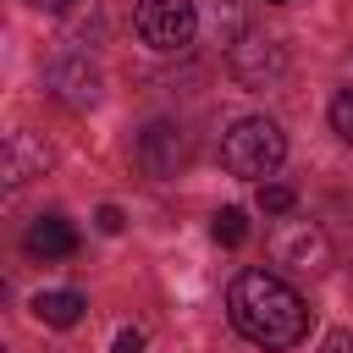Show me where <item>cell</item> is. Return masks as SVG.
<instances>
[{"label": "cell", "instance_id": "cell-12", "mask_svg": "<svg viewBox=\"0 0 353 353\" xmlns=\"http://www.w3.org/2000/svg\"><path fill=\"white\" fill-rule=\"evenodd\" d=\"M292 204H298L292 188H281V182H259V210H265V215H292Z\"/></svg>", "mask_w": 353, "mask_h": 353}, {"label": "cell", "instance_id": "cell-1", "mask_svg": "<svg viewBox=\"0 0 353 353\" xmlns=\"http://www.w3.org/2000/svg\"><path fill=\"white\" fill-rule=\"evenodd\" d=\"M226 314H232V325L254 342V347H298L303 336H309V309H303V298L281 281V276H270V270H243L237 281H232V292H226Z\"/></svg>", "mask_w": 353, "mask_h": 353}, {"label": "cell", "instance_id": "cell-6", "mask_svg": "<svg viewBox=\"0 0 353 353\" xmlns=\"http://www.w3.org/2000/svg\"><path fill=\"white\" fill-rule=\"evenodd\" d=\"M232 72H237L248 88H265V83H276V77L287 72V55H281L276 39H237V44H232Z\"/></svg>", "mask_w": 353, "mask_h": 353}, {"label": "cell", "instance_id": "cell-8", "mask_svg": "<svg viewBox=\"0 0 353 353\" xmlns=\"http://www.w3.org/2000/svg\"><path fill=\"white\" fill-rule=\"evenodd\" d=\"M50 83H55V94L66 99V105H94L99 99V72L88 66V61H61L55 72H50Z\"/></svg>", "mask_w": 353, "mask_h": 353}, {"label": "cell", "instance_id": "cell-17", "mask_svg": "<svg viewBox=\"0 0 353 353\" xmlns=\"http://www.w3.org/2000/svg\"><path fill=\"white\" fill-rule=\"evenodd\" d=\"M28 6H33V11H66L72 0H28Z\"/></svg>", "mask_w": 353, "mask_h": 353}, {"label": "cell", "instance_id": "cell-10", "mask_svg": "<svg viewBox=\"0 0 353 353\" xmlns=\"http://www.w3.org/2000/svg\"><path fill=\"white\" fill-rule=\"evenodd\" d=\"M83 309H88V303H83V292H66V287H61V292H39V298H33V314H39L44 325H55V331H72V325L83 320Z\"/></svg>", "mask_w": 353, "mask_h": 353}, {"label": "cell", "instance_id": "cell-9", "mask_svg": "<svg viewBox=\"0 0 353 353\" xmlns=\"http://www.w3.org/2000/svg\"><path fill=\"white\" fill-rule=\"evenodd\" d=\"M44 165H50V149H44V143L33 149L28 132H11V143H6V182L22 188V182H28L33 171H44Z\"/></svg>", "mask_w": 353, "mask_h": 353}, {"label": "cell", "instance_id": "cell-7", "mask_svg": "<svg viewBox=\"0 0 353 353\" xmlns=\"http://www.w3.org/2000/svg\"><path fill=\"white\" fill-rule=\"evenodd\" d=\"M22 248H28L33 259H72V254H77V232H72V221H61V215H39V221L28 226V237H22Z\"/></svg>", "mask_w": 353, "mask_h": 353}, {"label": "cell", "instance_id": "cell-2", "mask_svg": "<svg viewBox=\"0 0 353 353\" xmlns=\"http://www.w3.org/2000/svg\"><path fill=\"white\" fill-rule=\"evenodd\" d=\"M281 154H287V138H281V127L265 121V116H248V121H237V127L221 138V165H226L232 176H270V171L281 165Z\"/></svg>", "mask_w": 353, "mask_h": 353}, {"label": "cell", "instance_id": "cell-11", "mask_svg": "<svg viewBox=\"0 0 353 353\" xmlns=\"http://www.w3.org/2000/svg\"><path fill=\"white\" fill-rule=\"evenodd\" d=\"M210 232H215V243H226V248H243V243H248V215L226 204V210H215V226H210Z\"/></svg>", "mask_w": 353, "mask_h": 353}, {"label": "cell", "instance_id": "cell-13", "mask_svg": "<svg viewBox=\"0 0 353 353\" xmlns=\"http://www.w3.org/2000/svg\"><path fill=\"white\" fill-rule=\"evenodd\" d=\"M331 127H336L342 143H353V94H336L331 99Z\"/></svg>", "mask_w": 353, "mask_h": 353}, {"label": "cell", "instance_id": "cell-14", "mask_svg": "<svg viewBox=\"0 0 353 353\" xmlns=\"http://www.w3.org/2000/svg\"><path fill=\"white\" fill-rule=\"evenodd\" d=\"M94 226H99V232H110V237H116V232H121V226H127V215H121V210H116V204H99V215H94Z\"/></svg>", "mask_w": 353, "mask_h": 353}, {"label": "cell", "instance_id": "cell-5", "mask_svg": "<svg viewBox=\"0 0 353 353\" xmlns=\"http://www.w3.org/2000/svg\"><path fill=\"white\" fill-rule=\"evenodd\" d=\"M182 160H188V138H182V127H176V121H149L143 138H138V165H143L149 176H171Z\"/></svg>", "mask_w": 353, "mask_h": 353}, {"label": "cell", "instance_id": "cell-16", "mask_svg": "<svg viewBox=\"0 0 353 353\" xmlns=\"http://www.w3.org/2000/svg\"><path fill=\"white\" fill-rule=\"evenodd\" d=\"M320 353H353V331H325L320 336Z\"/></svg>", "mask_w": 353, "mask_h": 353}, {"label": "cell", "instance_id": "cell-3", "mask_svg": "<svg viewBox=\"0 0 353 353\" xmlns=\"http://www.w3.org/2000/svg\"><path fill=\"white\" fill-rule=\"evenodd\" d=\"M138 33L149 50H188L199 33V11L193 0H138Z\"/></svg>", "mask_w": 353, "mask_h": 353}, {"label": "cell", "instance_id": "cell-4", "mask_svg": "<svg viewBox=\"0 0 353 353\" xmlns=\"http://www.w3.org/2000/svg\"><path fill=\"white\" fill-rule=\"evenodd\" d=\"M270 259L276 265H287V270H325L331 265V243H325V232L314 226V221H276L270 226Z\"/></svg>", "mask_w": 353, "mask_h": 353}, {"label": "cell", "instance_id": "cell-15", "mask_svg": "<svg viewBox=\"0 0 353 353\" xmlns=\"http://www.w3.org/2000/svg\"><path fill=\"white\" fill-rule=\"evenodd\" d=\"M110 353H143V331H138V325H121V331H116V347H110Z\"/></svg>", "mask_w": 353, "mask_h": 353}, {"label": "cell", "instance_id": "cell-18", "mask_svg": "<svg viewBox=\"0 0 353 353\" xmlns=\"http://www.w3.org/2000/svg\"><path fill=\"white\" fill-rule=\"evenodd\" d=\"M265 6H287V0H265Z\"/></svg>", "mask_w": 353, "mask_h": 353}]
</instances>
